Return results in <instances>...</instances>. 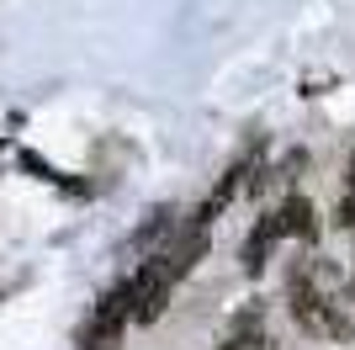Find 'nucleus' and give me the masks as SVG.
<instances>
[{
    "instance_id": "39448f33",
    "label": "nucleus",
    "mask_w": 355,
    "mask_h": 350,
    "mask_svg": "<svg viewBox=\"0 0 355 350\" xmlns=\"http://www.w3.org/2000/svg\"><path fill=\"white\" fill-rule=\"evenodd\" d=\"M218 350H276V345H270V335H244V329H239V335H228Z\"/></svg>"
},
{
    "instance_id": "7ed1b4c3",
    "label": "nucleus",
    "mask_w": 355,
    "mask_h": 350,
    "mask_svg": "<svg viewBox=\"0 0 355 350\" xmlns=\"http://www.w3.org/2000/svg\"><path fill=\"white\" fill-rule=\"evenodd\" d=\"M276 239H282V223H276V212H270V218L260 223L250 239H244V271H250V276H260V271H266V255L276 249Z\"/></svg>"
},
{
    "instance_id": "0eeeda50",
    "label": "nucleus",
    "mask_w": 355,
    "mask_h": 350,
    "mask_svg": "<svg viewBox=\"0 0 355 350\" xmlns=\"http://www.w3.org/2000/svg\"><path fill=\"white\" fill-rule=\"evenodd\" d=\"M350 186H355V165H350Z\"/></svg>"
},
{
    "instance_id": "f257e3e1",
    "label": "nucleus",
    "mask_w": 355,
    "mask_h": 350,
    "mask_svg": "<svg viewBox=\"0 0 355 350\" xmlns=\"http://www.w3.org/2000/svg\"><path fill=\"white\" fill-rule=\"evenodd\" d=\"M292 319L308 329V335L324 340H355V308L345 276L324 260H302L292 271Z\"/></svg>"
},
{
    "instance_id": "6e6552de",
    "label": "nucleus",
    "mask_w": 355,
    "mask_h": 350,
    "mask_svg": "<svg viewBox=\"0 0 355 350\" xmlns=\"http://www.w3.org/2000/svg\"><path fill=\"white\" fill-rule=\"evenodd\" d=\"M0 154H6V144H0Z\"/></svg>"
},
{
    "instance_id": "20e7f679",
    "label": "nucleus",
    "mask_w": 355,
    "mask_h": 350,
    "mask_svg": "<svg viewBox=\"0 0 355 350\" xmlns=\"http://www.w3.org/2000/svg\"><path fill=\"white\" fill-rule=\"evenodd\" d=\"M276 223H282V239H313V202L308 197H286Z\"/></svg>"
},
{
    "instance_id": "f03ea898",
    "label": "nucleus",
    "mask_w": 355,
    "mask_h": 350,
    "mask_svg": "<svg viewBox=\"0 0 355 350\" xmlns=\"http://www.w3.org/2000/svg\"><path fill=\"white\" fill-rule=\"evenodd\" d=\"M128 319H133V281H122V287H112L101 297V308H96V319H90V329H85V340H90V345H101V340H112Z\"/></svg>"
},
{
    "instance_id": "423d86ee",
    "label": "nucleus",
    "mask_w": 355,
    "mask_h": 350,
    "mask_svg": "<svg viewBox=\"0 0 355 350\" xmlns=\"http://www.w3.org/2000/svg\"><path fill=\"white\" fill-rule=\"evenodd\" d=\"M340 228H355V197H345V202H340Z\"/></svg>"
}]
</instances>
